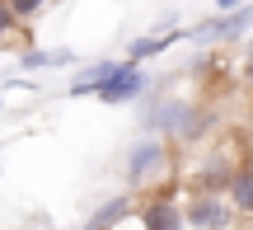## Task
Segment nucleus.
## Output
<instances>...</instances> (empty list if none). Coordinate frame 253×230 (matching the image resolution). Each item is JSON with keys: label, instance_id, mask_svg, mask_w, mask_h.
Returning a JSON list of instances; mask_svg holds the SVG:
<instances>
[{"label": "nucleus", "instance_id": "12", "mask_svg": "<svg viewBox=\"0 0 253 230\" xmlns=\"http://www.w3.org/2000/svg\"><path fill=\"white\" fill-rule=\"evenodd\" d=\"M14 33H19V24H14V14L5 9V0H0V43H9Z\"/></svg>", "mask_w": 253, "mask_h": 230}, {"label": "nucleus", "instance_id": "9", "mask_svg": "<svg viewBox=\"0 0 253 230\" xmlns=\"http://www.w3.org/2000/svg\"><path fill=\"white\" fill-rule=\"evenodd\" d=\"M118 71H122V61H113V56H99V61H89V66H84V71L71 80V94H75V99H84V94H94L103 80H113Z\"/></svg>", "mask_w": 253, "mask_h": 230}, {"label": "nucleus", "instance_id": "14", "mask_svg": "<svg viewBox=\"0 0 253 230\" xmlns=\"http://www.w3.org/2000/svg\"><path fill=\"white\" fill-rule=\"evenodd\" d=\"M244 90L253 94V61H244Z\"/></svg>", "mask_w": 253, "mask_h": 230}, {"label": "nucleus", "instance_id": "4", "mask_svg": "<svg viewBox=\"0 0 253 230\" xmlns=\"http://www.w3.org/2000/svg\"><path fill=\"white\" fill-rule=\"evenodd\" d=\"M249 28H253V5H249V9H235V14L202 19V24H192V28H178V43H192V47H225V43L249 38Z\"/></svg>", "mask_w": 253, "mask_h": 230}, {"label": "nucleus", "instance_id": "15", "mask_svg": "<svg viewBox=\"0 0 253 230\" xmlns=\"http://www.w3.org/2000/svg\"><path fill=\"white\" fill-rule=\"evenodd\" d=\"M244 47H249V61H253V33H249V43H244Z\"/></svg>", "mask_w": 253, "mask_h": 230}, {"label": "nucleus", "instance_id": "7", "mask_svg": "<svg viewBox=\"0 0 253 230\" xmlns=\"http://www.w3.org/2000/svg\"><path fill=\"white\" fill-rule=\"evenodd\" d=\"M225 202L235 207L239 221H253V169H249V165H239L235 174H230V184H225Z\"/></svg>", "mask_w": 253, "mask_h": 230}, {"label": "nucleus", "instance_id": "8", "mask_svg": "<svg viewBox=\"0 0 253 230\" xmlns=\"http://www.w3.org/2000/svg\"><path fill=\"white\" fill-rule=\"evenodd\" d=\"M178 43V28H173V33H141V38H131V43H126V56L122 61H131V66H145V61H155V56H164L169 52V47Z\"/></svg>", "mask_w": 253, "mask_h": 230}, {"label": "nucleus", "instance_id": "2", "mask_svg": "<svg viewBox=\"0 0 253 230\" xmlns=\"http://www.w3.org/2000/svg\"><path fill=\"white\" fill-rule=\"evenodd\" d=\"M173 146H164L160 137H141V141H131L126 146V155H122V179H126V188L131 193H160L164 184H169V174H173Z\"/></svg>", "mask_w": 253, "mask_h": 230}, {"label": "nucleus", "instance_id": "3", "mask_svg": "<svg viewBox=\"0 0 253 230\" xmlns=\"http://www.w3.org/2000/svg\"><path fill=\"white\" fill-rule=\"evenodd\" d=\"M178 207H183V226L188 230H239L244 226L235 216V207L225 202V193H188L183 188Z\"/></svg>", "mask_w": 253, "mask_h": 230}, {"label": "nucleus", "instance_id": "5", "mask_svg": "<svg viewBox=\"0 0 253 230\" xmlns=\"http://www.w3.org/2000/svg\"><path fill=\"white\" fill-rule=\"evenodd\" d=\"M136 230H188L183 226V207H178V188H160V193H145V202H136L131 212Z\"/></svg>", "mask_w": 253, "mask_h": 230}, {"label": "nucleus", "instance_id": "1", "mask_svg": "<svg viewBox=\"0 0 253 230\" xmlns=\"http://www.w3.org/2000/svg\"><path fill=\"white\" fill-rule=\"evenodd\" d=\"M141 127L164 146H202V137L211 132V113L188 99H150L141 108Z\"/></svg>", "mask_w": 253, "mask_h": 230}, {"label": "nucleus", "instance_id": "6", "mask_svg": "<svg viewBox=\"0 0 253 230\" xmlns=\"http://www.w3.org/2000/svg\"><path fill=\"white\" fill-rule=\"evenodd\" d=\"M145 94H150V75H145V66L122 61V71L113 75V80H103L89 99L108 103V108H122V103H136V99H145Z\"/></svg>", "mask_w": 253, "mask_h": 230}, {"label": "nucleus", "instance_id": "11", "mask_svg": "<svg viewBox=\"0 0 253 230\" xmlns=\"http://www.w3.org/2000/svg\"><path fill=\"white\" fill-rule=\"evenodd\" d=\"M47 5H52V0H5V9L14 14V24H19V28H24V24H33V19L42 14Z\"/></svg>", "mask_w": 253, "mask_h": 230}, {"label": "nucleus", "instance_id": "13", "mask_svg": "<svg viewBox=\"0 0 253 230\" xmlns=\"http://www.w3.org/2000/svg\"><path fill=\"white\" fill-rule=\"evenodd\" d=\"M253 0H216V14H235V9H249Z\"/></svg>", "mask_w": 253, "mask_h": 230}, {"label": "nucleus", "instance_id": "10", "mask_svg": "<svg viewBox=\"0 0 253 230\" xmlns=\"http://www.w3.org/2000/svg\"><path fill=\"white\" fill-rule=\"evenodd\" d=\"M19 66H24V71H47V66H75V52H71V47H56V52H47V47H24V52H19Z\"/></svg>", "mask_w": 253, "mask_h": 230}]
</instances>
